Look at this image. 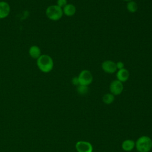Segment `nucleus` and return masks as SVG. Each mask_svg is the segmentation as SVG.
Here are the masks:
<instances>
[{
    "instance_id": "nucleus-5",
    "label": "nucleus",
    "mask_w": 152,
    "mask_h": 152,
    "mask_svg": "<svg viewBox=\"0 0 152 152\" xmlns=\"http://www.w3.org/2000/svg\"><path fill=\"white\" fill-rule=\"evenodd\" d=\"M75 147L77 152H93V145L88 141L80 140L75 143Z\"/></svg>"
},
{
    "instance_id": "nucleus-18",
    "label": "nucleus",
    "mask_w": 152,
    "mask_h": 152,
    "mask_svg": "<svg viewBox=\"0 0 152 152\" xmlns=\"http://www.w3.org/2000/svg\"><path fill=\"white\" fill-rule=\"evenodd\" d=\"M71 83L73 85L78 86V85H80V83H79V80H78V77H74L72 78L71 80Z\"/></svg>"
},
{
    "instance_id": "nucleus-2",
    "label": "nucleus",
    "mask_w": 152,
    "mask_h": 152,
    "mask_svg": "<svg viewBox=\"0 0 152 152\" xmlns=\"http://www.w3.org/2000/svg\"><path fill=\"white\" fill-rule=\"evenodd\" d=\"M136 150L138 152H150L152 148V140L147 135L140 137L135 141Z\"/></svg>"
},
{
    "instance_id": "nucleus-16",
    "label": "nucleus",
    "mask_w": 152,
    "mask_h": 152,
    "mask_svg": "<svg viewBox=\"0 0 152 152\" xmlns=\"http://www.w3.org/2000/svg\"><path fill=\"white\" fill-rule=\"evenodd\" d=\"M67 2V0H57L56 5L61 8H63L68 4Z\"/></svg>"
},
{
    "instance_id": "nucleus-12",
    "label": "nucleus",
    "mask_w": 152,
    "mask_h": 152,
    "mask_svg": "<svg viewBox=\"0 0 152 152\" xmlns=\"http://www.w3.org/2000/svg\"><path fill=\"white\" fill-rule=\"evenodd\" d=\"M63 14L67 17H72L76 12V7L72 4H67L63 8Z\"/></svg>"
},
{
    "instance_id": "nucleus-10",
    "label": "nucleus",
    "mask_w": 152,
    "mask_h": 152,
    "mask_svg": "<svg viewBox=\"0 0 152 152\" xmlns=\"http://www.w3.org/2000/svg\"><path fill=\"white\" fill-rule=\"evenodd\" d=\"M135 147V141L133 140L126 139L122 141L121 144V148L125 151H131Z\"/></svg>"
},
{
    "instance_id": "nucleus-7",
    "label": "nucleus",
    "mask_w": 152,
    "mask_h": 152,
    "mask_svg": "<svg viewBox=\"0 0 152 152\" xmlns=\"http://www.w3.org/2000/svg\"><path fill=\"white\" fill-rule=\"evenodd\" d=\"M102 68L107 74H113L117 71L116 63L111 60H106L102 63Z\"/></svg>"
},
{
    "instance_id": "nucleus-6",
    "label": "nucleus",
    "mask_w": 152,
    "mask_h": 152,
    "mask_svg": "<svg viewBox=\"0 0 152 152\" xmlns=\"http://www.w3.org/2000/svg\"><path fill=\"white\" fill-rule=\"evenodd\" d=\"M110 93L115 96L121 94L124 90V86L122 82L118 80H113L109 86Z\"/></svg>"
},
{
    "instance_id": "nucleus-8",
    "label": "nucleus",
    "mask_w": 152,
    "mask_h": 152,
    "mask_svg": "<svg viewBox=\"0 0 152 152\" xmlns=\"http://www.w3.org/2000/svg\"><path fill=\"white\" fill-rule=\"evenodd\" d=\"M11 7L10 4L4 1H0V19L7 18L10 13Z\"/></svg>"
},
{
    "instance_id": "nucleus-1",
    "label": "nucleus",
    "mask_w": 152,
    "mask_h": 152,
    "mask_svg": "<svg viewBox=\"0 0 152 152\" xmlns=\"http://www.w3.org/2000/svg\"><path fill=\"white\" fill-rule=\"evenodd\" d=\"M36 65L38 69L43 73L50 72L53 68L54 62L52 58L47 54H42L36 59Z\"/></svg>"
},
{
    "instance_id": "nucleus-13",
    "label": "nucleus",
    "mask_w": 152,
    "mask_h": 152,
    "mask_svg": "<svg viewBox=\"0 0 152 152\" xmlns=\"http://www.w3.org/2000/svg\"><path fill=\"white\" fill-rule=\"evenodd\" d=\"M115 100V96L110 93H106L103 95L102 97L103 102L106 104H112Z\"/></svg>"
},
{
    "instance_id": "nucleus-4",
    "label": "nucleus",
    "mask_w": 152,
    "mask_h": 152,
    "mask_svg": "<svg viewBox=\"0 0 152 152\" xmlns=\"http://www.w3.org/2000/svg\"><path fill=\"white\" fill-rule=\"evenodd\" d=\"M78 78L80 85L88 86L93 80V77L91 72L87 69H84L81 71L79 74Z\"/></svg>"
},
{
    "instance_id": "nucleus-11",
    "label": "nucleus",
    "mask_w": 152,
    "mask_h": 152,
    "mask_svg": "<svg viewBox=\"0 0 152 152\" xmlns=\"http://www.w3.org/2000/svg\"><path fill=\"white\" fill-rule=\"evenodd\" d=\"M28 54L31 58L37 59L42 55L41 49L37 45H32L28 49Z\"/></svg>"
},
{
    "instance_id": "nucleus-19",
    "label": "nucleus",
    "mask_w": 152,
    "mask_h": 152,
    "mask_svg": "<svg viewBox=\"0 0 152 152\" xmlns=\"http://www.w3.org/2000/svg\"><path fill=\"white\" fill-rule=\"evenodd\" d=\"M124 1H126V2H129V1H132V0H124Z\"/></svg>"
},
{
    "instance_id": "nucleus-9",
    "label": "nucleus",
    "mask_w": 152,
    "mask_h": 152,
    "mask_svg": "<svg viewBox=\"0 0 152 152\" xmlns=\"http://www.w3.org/2000/svg\"><path fill=\"white\" fill-rule=\"evenodd\" d=\"M116 80H119V81L124 83L126 81L129 77V72L126 68H123L121 69H119L117 71L116 74Z\"/></svg>"
},
{
    "instance_id": "nucleus-15",
    "label": "nucleus",
    "mask_w": 152,
    "mask_h": 152,
    "mask_svg": "<svg viewBox=\"0 0 152 152\" xmlns=\"http://www.w3.org/2000/svg\"><path fill=\"white\" fill-rule=\"evenodd\" d=\"M89 91L88 86L84 85H78L77 86V92L80 95H86Z\"/></svg>"
},
{
    "instance_id": "nucleus-17",
    "label": "nucleus",
    "mask_w": 152,
    "mask_h": 152,
    "mask_svg": "<svg viewBox=\"0 0 152 152\" xmlns=\"http://www.w3.org/2000/svg\"><path fill=\"white\" fill-rule=\"evenodd\" d=\"M116 68L117 70L119 69H121L124 68V63L122 61H118L116 63Z\"/></svg>"
},
{
    "instance_id": "nucleus-3",
    "label": "nucleus",
    "mask_w": 152,
    "mask_h": 152,
    "mask_svg": "<svg viewBox=\"0 0 152 152\" xmlns=\"http://www.w3.org/2000/svg\"><path fill=\"white\" fill-rule=\"evenodd\" d=\"M45 14L48 18L52 21H58L63 16L62 8L56 5H51L47 7Z\"/></svg>"
},
{
    "instance_id": "nucleus-14",
    "label": "nucleus",
    "mask_w": 152,
    "mask_h": 152,
    "mask_svg": "<svg viewBox=\"0 0 152 152\" xmlns=\"http://www.w3.org/2000/svg\"><path fill=\"white\" fill-rule=\"evenodd\" d=\"M126 9L128 12L131 13L135 12L138 10V5L136 2L134 1H130L127 2L126 4Z\"/></svg>"
}]
</instances>
